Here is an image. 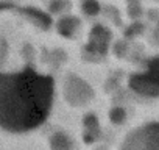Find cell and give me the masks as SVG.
<instances>
[{
	"label": "cell",
	"instance_id": "obj_1",
	"mask_svg": "<svg viewBox=\"0 0 159 150\" xmlns=\"http://www.w3.org/2000/svg\"><path fill=\"white\" fill-rule=\"evenodd\" d=\"M53 80L25 69L0 73V127L27 131L42 124L52 108Z\"/></svg>",
	"mask_w": 159,
	"mask_h": 150
},
{
	"label": "cell",
	"instance_id": "obj_2",
	"mask_svg": "<svg viewBox=\"0 0 159 150\" xmlns=\"http://www.w3.org/2000/svg\"><path fill=\"white\" fill-rule=\"evenodd\" d=\"M119 150H159V120L145 122L129 130Z\"/></svg>",
	"mask_w": 159,
	"mask_h": 150
},
{
	"label": "cell",
	"instance_id": "obj_3",
	"mask_svg": "<svg viewBox=\"0 0 159 150\" xmlns=\"http://www.w3.org/2000/svg\"><path fill=\"white\" fill-rule=\"evenodd\" d=\"M94 92L92 88L80 77H70L64 82V97L73 106H83L91 102Z\"/></svg>",
	"mask_w": 159,
	"mask_h": 150
}]
</instances>
